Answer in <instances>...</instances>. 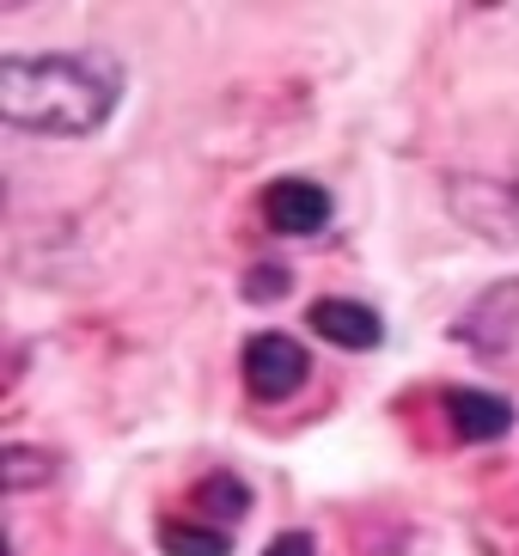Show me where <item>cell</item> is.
<instances>
[{"label":"cell","mask_w":519,"mask_h":556,"mask_svg":"<svg viewBox=\"0 0 519 556\" xmlns=\"http://www.w3.org/2000/svg\"><path fill=\"white\" fill-rule=\"evenodd\" d=\"M123 99L116 55H7L0 62V116L25 135H92Z\"/></svg>","instance_id":"6da1fadb"},{"label":"cell","mask_w":519,"mask_h":556,"mask_svg":"<svg viewBox=\"0 0 519 556\" xmlns=\"http://www.w3.org/2000/svg\"><path fill=\"white\" fill-rule=\"evenodd\" d=\"M160 551L165 556H232V539H227V526L160 520Z\"/></svg>","instance_id":"ba28073f"},{"label":"cell","mask_w":519,"mask_h":556,"mask_svg":"<svg viewBox=\"0 0 519 556\" xmlns=\"http://www.w3.org/2000/svg\"><path fill=\"white\" fill-rule=\"evenodd\" d=\"M281 288H288V269L281 263H263V269L244 276V300H281Z\"/></svg>","instance_id":"30bf717a"},{"label":"cell","mask_w":519,"mask_h":556,"mask_svg":"<svg viewBox=\"0 0 519 556\" xmlns=\"http://www.w3.org/2000/svg\"><path fill=\"white\" fill-rule=\"evenodd\" d=\"M263 220L288 239H312L330 227V190L312 178H276L263 190Z\"/></svg>","instance_id":"5b68a950"},{"label":"cell","mask_w":519,"mask_h":556,"mask_svg":"<svg viewBox=\"0 0 519 556\" xmlns=\"http://www.w3.org/2000/svg\"><path fill=\"white\" fill-rule=\"evenodd\" d=\"M446 208L465 232L489 239V245L519 251V184L489 178V172H453L446 178Z\"/></svg>","instance_id":"7a4b0ae2"},{"label":"cell","mask_w":519,"mask_h":556,"mask_svg":"<svg viewBox=\"0 0 519 556\" xmlns=\"http://www.w3.org/2000/svg\"><path fill=\"white\" fill-rule=\"evenodd\" d=\"M453 343H465L489 367H519V276L483 288L471 306L458 312Z\"/></svg>","instance_id":"3957f363"},{"label":"cell","mask_w":519,"mask_h":556,"mask_svg":"<svg viewBox=\"0 0 519 556\" xmlns=\"http://www.w3.org/2000/svg\"><path fill=\"white\" fill-rule=\"evenodd\" d=\"M263 556H318V544H312V532H281Z\"/></svg>","instance_id":"8fae6325"},{"label":"cell","mask_w":519,"mask_h":556,"mask_svg":"<svg viewBox=\"0 0 519 556\" xmlns=\"http://www.w3.org/2000/svg\"><path fill=\"white\" fill-rule=\"evenodd\" d=\"M195 507L227 526V520H239V514H251V490H244L239 477L214 471V477H202V483H195Z\"/></svg>","instance_id":"9c48e42d"},{"label":"cell","mask_w":519,"mask_h":556,"mask_svg":"<svg viewBox=\"0 0 519 556\" xmlns=\"http://www.w3.org/2000/svg\"><path fill=\"white\" fill-rule=\"evenodd\" d=\"M446 416H453L458 428V441H471V446H489V441H502L507 428H514V404H507L502 392H477V386H446Z\"/></svg>","instance_id":"8992f818"},{"label":"cell","mask_w":519,"mask_h":556,"mask_svg":"<svg viewBox=\"0 0 519 556\" xmlns=\"http://www.w3.org/2000/svg\"><path fill=\"white\" fill-rule=\"evenodd\" d=\"M325 343L337 349H355V355H367V349H379V337H385V325H379L374 306H360V300H318L306 318Z\"/></svg>","instance_id":"52a82bcc"},{"label":"cell","mask_w":519,"mask_h":556,"mask_svg":"<svg viewBox=\"0 0 519 556\" xmlns=\"http://www.w3.org/2000/svg\"><path fill=\"white\" fill-rule=\"evenodd\" d=\"M306 374H312V355H306V343H293L288 330H263V337L244 343V386H251L257 404L293 397L306 386Z\"/></svg>","instance_id":"277c9868"}]
</instances>
